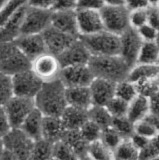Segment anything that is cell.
Instances as JSON below:
<instances>
[{
    "mask_svg": "<svg viewBox=\"0 0 159 160\" xmlns=\"http://www.w3.org/2000/svg\"><path fill=\"white\" fill-rule=\"evenodd\" d=\"M36 108L45 116H61L68 106L66 86L60 79L43 83L40 91L34 98Z\"/></svg>",
    "mask_w": 159,
    "mask_h": 160,
    "instance_id": "1",
    "label": "cell"
},
{
    "mask_svg": "<svg viewBox=\"0 0 159 160\" xmlns=\"http://www.w3.org/2000/svg\"><path fill=\"white\" fill-rule=\"evenodd\" d=\"M94 76L118 83L128 79L131 66L120 55L92 56L88 63Z\"/></svg>",
    "mask_w": 159,
    "mask_h": 160,
    "instance_id": "2",
    "label": "cell"
},
{
    "mask_svg": "<svg viewBox=\"0 0 159 160\" xmlns=\"http://www.w3.org/2000/svg\"><path fill=\"white\" fill-rule=\"evenodd\" d=\"M32 61L24 54L15 42L0 44V73L14 76L31 69Z\"/></svg>",
    "mask_w": 159,
    "mask_h": 160,
    "instance_id": "3",
    "label": "cell"
},
{
    "mask_svg": "<svg viewBox=\"0 0 159 160\" xmlns=\"http://www.w3.org/2000/svg\"><path fill=\"white\" fill-rule=\"evenodd\" d=\"M92 56H112L120 52V36L107 30L79 36Z\"/></svg>",
    "mask_w": 159,
    "mask_h": 160,
    "instance_id": "4",
    "label": "cell"
},
{
    "mask_svg": "<svg viewBox=\"0 0 159 160\" xmlns=\"http://www.w3.org/2000/svg\"><path fill=\"white\" fill-rule=\"evenodd\" d=\"M104 28L107 31L120 36L121 34L131 28L129 16L130 11L125 5H105L101 10Z\"/></svg>",
    "mask_w": 159,
    "mask_h": 160,
    "instance_id": "5",
    "label": "cell"
},
{
    "mask_svg": "<svg viewBox=\"0 0 159 160\" xmlns=\"http://www.w3.org/2000/svg\"><path fill=\"white\" fill-rule=\"evenodd\" d=\"M35 142L21 128H13L1 137V147L8 149L20 160H29Z\"/></svg>",
    "mask_w": 159,
    "mask_h": 160,
    "instance_id": "6",
    "label": "cell"
},
{
    "mask_svg": "<svg viewBox=\"0 0 159 160\" xmlns=\"http://www.w3.org/2000/svg\"><path fill=\"white\" fill-rule=\"evenodd\" d=\"M10 120L13 128H20L29 114L36 108L35 101L32 98L14 96L7 103L0 105Z\"/></svg>",
    "mask_w": 159,
    "mask_h": 160,
    "instance_id": "7",
    "label": "cell"
},
{
    "mask_svg": "<svg viewBox=\"0 0 159 160\" xmlns=\"http://www.w3.org/2000/svg\"><path fill=\"white\" fill-rule=\"evenodd\" d=\"M31 70L43 83H47L60 79L62 66L57 56L47 52L33 60Z\"/></svg>",
    "mask_w": 159,
    "mask_h": 160,
    "instance_id": "8",
    "label": "cell"
},
{
    "mask_svg": "<svg viewBox=\"0 0 159 160\" xmlns=\"http://www.w3.org/2000/svg\"><path fill=\"white\" fill-rule=\"evenodd\" d=\"M52 10L27 6L24 16L22 34H43L51 26Z\"/></svg>",
    "mask_w": 159,
    "mask_h": 160,
    "instance_id": "9",
    "label": "cell"
},
{
    "mask_svg": "<svg viewBox=\"0 0 159 160\" xmlns=\"http://www.w3.org/2000/svg\"><path fill=\"white\" fill-rule=\"evenodd\" d=\"M15 96L27 97L34 99L43 85V82L39 79L31 69L18 73L13 76Z\"/></svg>",
    "mask_w": 159,
    "mask_h": 160,
    "instance_id": "10",
    "label": "cell"
},
{
    "mask_svg": "<svg viewBox=\"0 0 159 160\" xmlns=\"http://www.w3.org/2000/svg\"><path fill=\"white\" fill-rule=\"evenodd\" d=\"M142 44L143 40L139 36L137 30L129 28L120 35V52H119V55L132 67L137 63L138 55L142 47Z\"/></svg>",
    "mask_w": 159,
    "mask_h": 160,
    "instance_id": "11",
    "label": "cell"
},
{
    "mask_svg": "<svg viewBox=\"0 0 159 160\" xmlns=\"http://www.w3.org/2000/svg\"><path fill=\"white\" fill-rule=\"evenodd\" d=\"M58 59L62 68L77 66V65H87L92 57L91 53L82 42L80 38H77L70 46L58 55Z\"/></svg>",
    "mask_w": 159,
    "mask_h": 160,
    "instance_id": "12",
    "label": "cell"
},
{
    "mask_svg": "<svg viewBox=\"0 0 159 160\" xmlns=\"http://www.w3.org/2000/svg\"><path fill=\"white\" fill-rule=\"evenodd\" d=\"M95 78L89 65H77L62 68L60 80L66 87L90 86Z\"/></svg>",
    "mask_w": 159,
    "mask_h": 160,
    "instance_id": "13",
    "label": "cell"
},
{
    "mask_svg": "<svg viewBox=\"0 0 159 160\" xmlns=\"http://www.w3.org/2000/svg\"><path fill=\"white\" fill-rule=\"evenodd\" d=\"M76 16L79 36L95 34L105 30L100 11L77 9Z\"/></svg>",
    "mask_w": 159,
    "mask_h": 160,
    "instance_id": "14",
    "label": "cell"
},
{
    "mask_svg": "<svg viewBox=\"0 0 159 160\" xmlns=\"http://www.w3.org/2000/svg\"><path fill=\"white\" fill-rule=\"evenodd\" d=\"M14 42L31 61L48 52L43 34H22Z\"/></svg>",
    "mask_w": 159,
    "mask_h": 160,
    "instance_id": "15",
    "label": "cell"
},
{
    "mask_svg": "<svg viewBox=\"0 0 159 160\" xmlns=\"http://www.w3.org/2000/svg\"><path fill=\"white\" fill-rule=\"evenodd\" d=\"M43 37L45 40L48 52L55 55V56L60 55L64 50L70 46L78 38L64 33L52 26L49 27L43 33Z\"/></svg>",
    "mask_w": 159,
    "mask_h": 160,
    "instance_id": "16",
    "label": "cell"
},
{
    "mask_svg": "<svg viewBox=\"0 0 159 160\" xmlns=\"http://www.w3.org/2000/svg\"><path fill=\"white\" fill-rule=\"evenodd\" d=\"M51 26L71 36L79 37L76 10H54Z\"/></svg>",
    "mask_w": 159,
    "mask_h": 160,
    "instance_id": "17",
    "label": "cell"
},
{
    "mask_svg": "<svg viewBox=\"0 0 159 160\" xmlns=\"http://www.w3.org/2000/svg\"><path fill=\"white\" fill-rule=\"evenodd\" d=\"M116 83L109 80L95 77L90 84V91L92 94L93 104L106 106L110 100L115 97Z\"/></svg>",
    "mask_w": 159,
    "mask_h": 160,
    "instance_id": "18",
    "label": "cell"
},
{
    "mask_svg": "<svg viewBox=\"0 0 159 160\" xmlns=\"http://www.w3.org/2000/svg\"><path fill=\"white\" fill-rule=\"evenodd\" d=\"M26 8L27 6L12 15L4 23L0 24V40L1 42H13L21 35Z\"/></svg>",
    "mask_w": 159,
    "mask_h": 160,
    "instance_id": "19",
    "label": "cell"
},
{
    "mask_svg": "<svg viewBox=\"0 0 159 160\" xmlns=\"http://www.w3.org/2000/svg\"><path fill=\"white\" fill-rule=\"evenodd\" d=\"M66 99L68 106L87 110V111L94 105L89 86L66 87Z\"/></svg>",
    "mask_w": 159,
    "mask_h": 160,
    "instance_id": "20",
    "label": "cell"
},
{
    "mask_svg": "<svg viewBox=\"0 0 159 160\" xmlns=\"http://www.w3.org/2000/svg\"><path fill=\"white\" fill-rule=\"evenodd\" d=\"M67 131L60 116H45L43 123V139L52 144L61 141Z\"/></svg>",
    "mask_w": 159,
    "mask_h": 160,
    "instance_id": "21",
    "label": "cell"
},
{
    "mask_svg": "<svg viewBox=\"0 0 159 160\" xmlns=\"http://www.w3.org/2000/svg\"><path fill=\"white\" fill-rule=\"evenodd\" d=\"M44 118H45V115L38 108H35L24 120L20 128L34 141H38V140L43 139Z\"/></svg>",
    "mask_w": 159,
    "mask_h": 160,
    "instance_id": "22",
    "label": "cell"
},
{
    "mask_svg": "<svg viewBox=\"0 0 159 160\" xmlns=\"http://www.w3.org/2000/svg\"><path fill=\"white\" fill-rule=\"evenodd\" d=\"M60 117L66 130H79L89 119L87 110L72 106H67Z\"/></svg>",
    "mask_w": 159,
    "mask_h": 160,
    "instance_id": "23",
    "label": "cell"
},
{
    "mask_svg": "<svg viewBox=\"0 0 159 160\" xmlns=\"http://www.w3.org/2000/svg\"><path fill=\"white\" fill-rule=\"evenodd\" d=\"M150 111V99L142 95H137L131 102H129L126 116L135 124L145 119Z\"/></svg>",
    "mask_w": 159,
    "mask_h": 160,
    "instance_id": "24",
    "label": "cell"
},
{
    "mask_svg": "<svg viewBox=\"0 0 159 160\" xmlns=\"http://www.w3.org/2000/svg\"><path fill=\"white\" fill-rule=\"evenodd\" d=\"M159 65L158 64H141L136 63L131 67L128 79L137 83L148 79H158Z\"/></svg>",
    "mask_w": 159,
    "mask_h": 160,
    "instance_id": "25",
    "label": "cell"
},
{
    "mask_svg": "<svg viewBox=\"0 0 159 160\" xmlns=\"http://www.w3.org/2000/svg\"><path fill=\"white\" fill-rule=\"evenodd\" d=\"M62 140L66 142L81 158L86 156L89 143L84 139L79 130H67Z\"/></svg>",
    "mask_w": 159,
    "mask_h": 160,
    "instance_id": "26",
    "label": "cell"
},
{
    "mask_svg": "<svg viewBox=\"0 0 159 160\" xmlns=\"http://www.w3.org/2000/svg\"><path fill=\"white\" fill-rule=\"evenodd\" d=\"M86 156L92 160H113L115 158V154L113 149L108 147L101 139H99L88 144Z\"/></svg>",
    "mask_w": 159,
    "mask_h": 160,
    "instance_id": "27",
    "label": "cell"
},
{
    "mask_svg": "<svg viewBox=\"0 0 159 160\" xmlns=\"http://www.w3.org/2000/svg\"><path fill=\"white\" fill-rule=\"evenodd\" d=\"M89 119L99 125L102 130L109 126H111L112 123V115L108 111L106 106H101V105H93V106L88 110Z\"/></svg>",
    "mask_w": 159,
    "mask_h": 160,
    "instance_id": "28",
    "label": "cell"
},
{
    "mask_svg": "<svg viewBox=\"0 0 159 160\" xmlns=\"http://www.w3.org/2000/svg\"><path fill=\"white\" fill-rule=\"evenodd\" d=\"M159 62V46L152 42H143L138 55L137 63L141 64H158Z\"/></svg>",
    "mask_w": 159,
    "mask_h": 160,
    "instance_id": "29",
    "label": "cell"
},
{
    "mask_svg": "<svg viewBox=\"0 0 159 160\" xmlns=\"http://www.w3.org/2000/svg\"><path fill=\"white\" fill-rule=\"evenodd\" d=\"M115 157L121 160H139L140 159V151L132 143L130 138H125L114 150Z\"/></svg>",
    "mask_w": 159,
    "mask_h": 160,
    "instance_id": "30",
    "label": "cell"
},
{
    "mask_svg": "<svg viewBox=\"0 0 159 160\" xmlns=\"http://www.w3.org/2000/svg\"><path fill=\"white\" fill-rule=\"evenodd\" d=\"M53 145L45 139L35 142L29 160H51L53 158Z\"/></svg>",
    "mask_w": 159,
    "mask_h": 160,
    "instance_id": "31",
    "label": "cell"
},
{
    "mask_svg": "<svg viewBox=\"0 0 159 160\" xmlns=\"http://www.w3.org/2000/svg\"><path fill=\"white\" fill-rule=\"evenodd\" d=\"M138 94L136 84L132 82L131 80L125 79L122 81L116 83L115 87V96L125 100L128 103L131 102Z\"/></svg>",
    "mask_w": 159,
    "mask_h": 160,
    "instance_id": "32",
    "label": "cell"
},
{
    "mask_svg": "<svg viewBox=\"0 0 159 160\" xmlns=\"http://www.w3.org/2000/svg\"><path fill=\"white\" fill-rule=\"evenodd\" d=\"M0 105H4L15 96L13 76L0 73Z\"/></svg>",
    "mask_w": 159,
    "mask_h": 160,
    "instance_id": "33",
    "label": "cell"
},
{
    "mask_svg": "<svg viewBox=\"0 0 159 160\" xmlns=\"http://www.w3.org/2000/svg\"><path fill=\"white\" fill-rule=\"evenodd\" d=\"M27 6V0H9L3 6H0V24L10 18L12 15Z\"/></svg>",
    "mask_w": 159,
    "mask_h": 160,
    "instance_id": "34",
    "label": "cell"
},
{
    "mask_svg": "<svg viewBox=\"0 0 159 160\" xmlns=\"http://www.w3.org/2000/svg\"><path fill=\"white\" fill-rule=\"evenodd\" d=\"M53 157L57 160H81V157L63 140L53 145Z\"/></svg>",
    "mask_w": 159,
    "mask_h": 160,
    "instance_id": "35",
    "label": "cell"
},
{
    "mask_svg": "<svg viewBox=\"0 0 159 160\" xmlns=\"http://www.w3.org/2000/svg\"><path fill=\"white\" fill-rule=\"evenodd\" d=\"M111 126L116 129L124 138H130L134 133V124L127 116L113 117Z\"/></svg>",
    "mask_w": 159,
    "mask_h": 160,
    "instance_id": "36",
    "label": "cell"
},
{
    "mask_svg": "<svg viewBox=\"0 0 159 160\" xmlns=\"http://www.w3.org/2000/svg\"><path fill=\"white\" fill-rule=\"evenodd\" d=\"M79 131L88 143H91L101 138L102 128L95 122H93L92 120L88 119V121L83 124V126L79 129Z\"/></svg>",
    "mask_w": 159,
    "mask_h": 160,
    "instance_id": "37",
    "label": "cell"
},
{
    "mask_svg": "<svg viewBox=\"0 0 159 160\" xmlns=\"http://www.w3.org/2000/svg\"><path fill=\"white\" fill-rule=\"evenodd\" d=\"M100 139L107 145L108 147L115 150L118 145L122 142V140L125 138H124L116 129H114L112 126H109V127L102 130V134H101Z\"/></svg>",
    "mask_w": 159,
    "mask_h": 160,
    "instance_id": "38",
    "label": "cell"
},
{
    "mask_svg": "<svg viewBox=\"0 0 159 160\" xmlns=\"http://www.w3.org/2000/svg\"><path fill=\"white\" fill-rule=\"evenodd\" d=\"M129 103L125 100L119 97H113L106 105L108 111L111 113L112 117H119V116H126L128 111Z\"/></svg>",
    "mask_w": 159,
    "mask_h": 160,
    "instance_id": "39",
    "label": "cell"
},
{
    "mask_svg": "<svg viewBox=\"0 0 159 160\" xmlns=\"http://www.w3.org/2000/svg\"><path fill=\"white\" fill-rule=\"evenodd\" d=\"M134 133H137L142 136L152 139L159 134V130L149 121L148 119H143L141 121L135 123L134 126Z\"/></svg>",
    "mask_w": 159,
    "mask_h": 160,
    "instance_id": "40",
    "label": "cell"
},
{
    "mask_svg": "<svg viewBox=\"0 0 159 160\" xmlns=\"http://www.w3.org/2000/svg\"><path fill=\"white\" fill-rule=\"evenodd\" d=\"M136 87L139 95L150 98L159 90V81L158 79H148L143 81L137 82Z\"/></svg>",
    "mask_w": 159,
    "mask_h": 160,
    "instance_id": "41",
    "label": "cell"
},
{
    "mask_svg": "<svg viewBox=\"0 0 159 160\" xmlns=\"http://www.w3.org/2000/svg\"><path fill=\"white\" fill-rule=\"evenodd\" d=\"M148 8L139 9L130 11V16H129V21H130V26L133 29H138L142 27L143 25L148 23Z\"/></svg>",
    "mask_w": 159,
    "mask_h": 160,
    "instance_id": "42",
    "label": "cell"
},
{
    "mask_svg": "<svg viewBox=\"0 0 159 160\" xmlns=\"http://www.w3.org/2000/svg\"><path fill=\"white\" fill-rule=\"evenodd\" d=\"M159 155V134L154 138L150 139L147 146L140 151V159L139 160H149Z\"/></svg>",
    "mask_w": 159,
    "mask_h": 160,
    "instance_id": "43",
    "label": "cell"
},
{
    "mask_svg": "<svg viewBox=\"0 0 159 160\" xmlns=\"http://www.w3.org/2000/svg\"><path fill=\"white\" fill-rule=\"evenodd\" d=\"M137 32L139 34V36L141 37V39L143 40V42H152L155 41V39L157 37V33L158 30L153 27L152 25H150L149 23L143 25L142 27L136 29Z\"/></svg>",
    "mask_w": 159,
    "mask_h": 160,
    "instance_id": "44",
    "label": "cell"
},
{
    "mask_svg": "<svg viewBox=\"0 0 159 160\" xmlns=\"http://www.w3.org/2000/svg\"><path fill=\"white\" fill-rule=\"evenodd\" d=\"M104 0H78L77 2V9H84V10H100L105 6Z\"/></svg>",
    "mask_w": 159,
    "mask_h": 160,
    "instance_id": "45",
    "label": "cell"
},
{
    "mask_svg": "<svg viewBox=\"0 0 159 160\" xmlns=\"http://www.w3.org/2000/svg\"><path fill=\"white\" fill-rule=\"evenodd\" d=\"M13 129V126L9 120L7 114L5 111L0 107V136H5L7 133H9Z\"/></svg>",
    "mask_w": 159,
    "mask_h": 160,
    "instance_id": "46",
    "label": "cell"
},
{
    "mask_svg": "<svg viewBox=\"0 0 159 160\" xmlns=\"http://www.w3.org/2000/svg\"><path fill=\"white\" fill-rule=\"evenodd\" d=\"M55 0H27V6L39 8L44 10H52L54 8Z\"/></svg>",
    "mask_w": 159,
    "mask_h": 160,
    "instance_id": "47",
    "label": "cell"
},
{
    "mask_svg": "<svg viewBox=\"0 0 159 160\" xmlns=\"http://www.w3.org/2000/svg\"><path fill=\"white\" fill-rule=\"evenodd\" d=\"M78 0H55L54 10H77Z\"/></svg>",
    "mask_w": 159,
    "mask_h": 160,
    "instance_id": "48",
    "label": "cell"
},
{
    "mask_svg": "<svg viewBox=\"0 0 159 160\" xmlns=\"http://www.w3.org/2000/svg\"><path fill=\"white\" fill-rule=\"evenodd\" d=\"M124 5H125L129 11L145 9L149 7L147 0H124Z\"/></svg>",
    "mask_w": 159,
    "mask_h": 160,
    "instance_id": "49",
    "label": "cell"
},
{
    "mask_svg": "<svg viewBox=\"0 0 159 160\" xmlns=\"http://www.w3.org/2000/svg\"><path fill=\"white\" fill-rule=\"evenodd\" d=\"M148 23L159 30V8L149 7L148 9Z\"/></svg>",
    "mask_w": 159,
    "mask_h": 160,
    "instance_id": "50",
    "label": "cell"
},
{
    "mask_svg": "<svg viewBox=\"0 0 159 160\" xmlns=\"http://www.w3.org/2000/svg\"><path fill=\"white\" fill-rule=\"evenodd\" d=\"M130 139H131L132 143L139 149V151H141L142 149L145 148L147 146V144L149 143V141H150L149 138H146V137L142 136V135H139L137 133H133Z\"/></svg>",
    "mask_w": 159,
    "mask_h": 160,
    "instance_id": "51",
    "label": "cell"
},
{
    "mask_svg": "<svg viewBox=\"0 0 159 160\" xmlns=\"http://www.w3.org/2000/svg\"><path fill=\"white\" fill-rule=\"evenodd\" d=\"M149 99H150V113L159 117V90Z\"/></svg>",
    "mask_w": 159,
    "mask_h": 160,
    "instance_id": "52",
    "label": "cell"
},
{
    "mask_svg": "<svg viewBox=\"0 0 159 160\" xmlns=\"http://www.w3.org/2000/svg\"><path fill=\"white\" fill-rule=\"evenodd\" d=\"M0 160H20L15 154H13L8 149L1 147V152H0Z\"/></svg>",
    "mask_w": 159,
    "mask_h": 160,
    "instance_id": "53",
    "label": "cell"
},
{
    "mask_svg": "<svg viewBox=\"0 0 159 160\" xmlns=\"http://www.w3.org/2000/svg\"><path fill=\"white\" fill-rule=\"evenodd\" d=\"M106 5H123L124 0H104Z\"/></svg>",
    "mask_w": 159,
    "mask_h": 160,
    "instance_id": "54",
    "label": "cell"
},
{
    "mask_svg": "<svg viewBox=\"0 0 159 160\" xmlns=\"http://www.w3.org/2000/svg\"><path fill=\"white\" fill-rule=\"evenodd\" d=\"M149 7H158L159 5V0H147Z\"/></svg>",
    "mask_w": 159,
    "mask_h": 160,
    "instance_id": "55",
    "label": "cell"
},
{
    "mask_svg": "<svg viewBox=\"0 0 159 160\" xmlns=\"http://www.w3.org/2000/svg\"><path fill=\"white\" fill-rule=\"evenodd\" d=\"M9 0H0V6H3L4 4L7 3Z\"/></svg>",
    "mask_w": 159,
    "mask_h": 160,
    "instance_id": "56",
    "label": "cell"
},
{
    "mask_svg": "<svg viewBox=\"0 0 159 160\" xmlns=\"http://www.w3.org/2000/svg\"><path fill=\"white\" fill-rule=\"evenodd\" d=\"M155 43L159 46V30H158V33H157V37H156V39H155Z\"/></svg>",
    "mask_w": 159,
    "mask_h": 160,
    "instance_id": "57",
    "label": "cell"
},
{
    "mask_svg": "<svg viewBox=\"0 0 159 160\" xmlns=\"http://www.w3.org/2000/svg\"><path fill=\"white\" fill-rule=\"evenodd\" d=\"M81 160H92V159H90L88 156H84V157L81 158Z\"/></svg>",
    "mask_w": 159,
    "mask_h": 160,
    "instance_id": "58",
    "label": "cell"
},
{
    "mask_svg": "<svg viewBox=\"0 0 159 160\" xmlns=\"http://www.w3.org/2000/svg\"><path fill=\"white\" fill-rule=\"evenodd\" d=\"M149 160H159V155H158V156H155V157L151 158V159H149Z\"/></svg>",
    "mask_w": 159,
    "mask_h": 160,
    "instance_id": "59",
    "label": "cell"
},
{
    "mask_svg": "<svg viewBox=\"0 0 159 160\" xmlns=\"http://www.w3.org/2000/svg\"><path fill=\"white\" fill-rule=\"evenodd\" d=\"M113 160H121V159H119V158H116V157H115V158H114Z\"/></svg>",
    "mask_w": 159,
    "mask_h": 160,
    "instance_id": "60",
    "label": "cell"
},
{
    "mask_svg": "<svg viewBox=\"0 0 159 160\" xmlns=\"http://www.w3.org/2000/svg\"><path fill=\"white\" fill-rule=\"evenodd\" d=\"M51 160H57V159H56V158H54V157H53V158H52Z\"/></svg>",
    "mask_w": 159,
    "mask_h": 160,
    "instance_id": "61",
    "label": "cell"
},
{
    "mask_svg": "<svg viewBox=\"0 0 159 160\" xmlns=\"http://www.w3.org/2000/svg\"><path fill=\"white\" fill-rule=\"evenodd\" d=\"M158 81H159V77H158Z\"/></svg>",
    "mask_w": 159,
    "mask_h": 160,
    "instance_id": "62",
    "label": "cell"
},
{
    "mask_svg": "<svg viewBox=\"0 0 159 160\" xmlns=\"http://www.w3.org/2000/svg\"><path fill=\"white\" fill-rule=\"evenodd\" d=\"M158 8H159V5H158Z\"/></svg>",
    "mask_w": 159,
    "mask_h": 160,
    "instance_id": "63",
    "label": "cell"
},
{
    "mask_svg": "<svg viewBox=\"0 0 159 160\" xmlns=\"http://www.w3.org/2000/svg\"><path fill=\"white\" fill-rule=\"evenodd\" d=\"M158 65H159V62H158Z\"/></svg>",
    "mask_w": 159,
    "mask_h": 160,
    "instance_id": "64",
    "label": "cell"
}]
</instances>
